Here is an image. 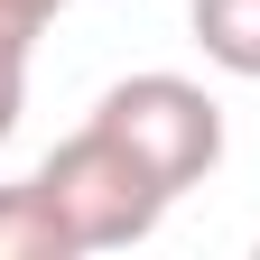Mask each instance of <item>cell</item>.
Wrapping results in <instances>:
<instances>
[{"label": "cell", "mask_w": 260, "mask_h": 260, "mask_svg": "<svg viewBox=\"0 0 260 260\" xmlns=\"http://www.w3.org/2000/svg\"><path fill=\"white\" fill-rule=\"evenodd\" d=\"M38 186L65 214L75 251H130V242H149L158 223H168V205H177V195L149 177V158L130 140H112L103 121H84L75 140H56L47 168H38Z\"/></svg>", "instance_id": "obj_1"}, {"label": "cell", "mask_w": 260, "mask_h": 260, "mask_svg": "<svg viewBox=\"0 0 260 260\" xmlns=\"http://www.w3.org/2000/svg\"><path fill=\"white\" fill-rule=\"evenodd\" d=\"M65 19V0H0V47H38Z\"/></svg>", "instance_id": "obj_5"}, {"label": "cell", "mask_w": 260, "mask_h": 260, "mask_svg": "<svg viewBox=\"0 0 260 260\" xmlns=\"http://www.w3.org/2000/svg\"><path fill=\"white\" fill-rule=\"evenodd\" d=\"M186 28L205 47V65L260 84V0H186Z\"/></svg>", "instance_id": "obj_3"}, {"label": "cell", "mask_w": 260, "mask_h": 260, "mask_svg": "<svg viewBox=\"0 0 260 260\" xmlns=\"http://www.w3.org/2000/svg\"><path fill=\"white\" fill-rule=\"evenodd\" d=\"M19 112H28V47H0V149H10Z\"/></svg>", "instance_id": "obj_6"}, {"label": "cell", "mask_w": 260, "mask_h": 260, "mask_svg": "<svg viewBox=\"0 0 260 260\" xmlns=\"http://www.w3.org/2000/svg\"><path fill=\"white\" fill-rule=\"evenodd\" d=\"M93 121L112 130V140H130L149 158V177L186 195V186H205L223 168V103L195 75H121L103 103H93Z\"/></svg>", "instance_id": "obj_2"}, {"label": "cell", "mask_w": 260, "mask_h": 260, "mask_svg": "<svg viewBox=\"0 0 260 260\" xmlns=\"http://www.w3.org/2000/svg\"><path fill=\"white\" fill-rule=\"evenodd\" d=\"M0 260H75V233H65V214L47 205L38 177L0 186Z\"/></svg>", "instance_id": "obj_4"}]
</instances>
